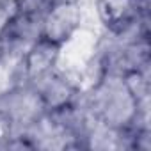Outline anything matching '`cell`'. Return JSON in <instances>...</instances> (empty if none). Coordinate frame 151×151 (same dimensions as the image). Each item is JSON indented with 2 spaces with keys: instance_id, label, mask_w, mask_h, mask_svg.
I'll use <instances>...</instances> for the list:
<instances>
[{
  "instance_id": "1",
  "label": "cell",
  "mask_w": 151,
  "mask_h": 151,
  "mask_svg": "<svg viewBox=\"0 0 151 151\" xmlns=\"http://www.w3.org/2000/svg\"><path fill=\"white\" fill-rule=\"evenodd\" d=\"M82 27V9L78 0L53 4L43 16V36L46 41L60 46Z\"/></svg>"
}]
</instances>
